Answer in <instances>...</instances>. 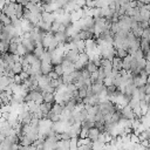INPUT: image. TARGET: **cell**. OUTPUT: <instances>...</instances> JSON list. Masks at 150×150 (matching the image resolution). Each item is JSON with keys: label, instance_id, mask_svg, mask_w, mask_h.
Wrapping results in <instances>:
<instances>
[{"label": "cell", "instance_id": "30bf717a", "mask_svg": "<svg viewBox=\"0 0 150 150\" xmlns=\"http://www.w3.org/2000/svg\"><path fill=\"white\" fill-rule=\"evenodd\" d=\"M81 125H82L83 128H87V129H90V128L95 127V120H94V117L88 116L86 120L81 121Z\"/></svg>", "mask_w": 150, "mask_h": 150}, {"label": "cell", "instance_id": "2e32d148", "mask_svg": "<svg viewBox=\"0 0 150 150\" xmlns=\"http://www.w3.org/2000/svg\"><path fill=\"white\" fill-rule=\"evenodd\" d=\"M89 60H90V59H89V55H88L86 52H83V53H80V56H79V60H77V61H79L82 66H86Z\"/></svg>", "mask_w": 150, "mask_h": 150}, {"label": "cell", "instance_id": "7402d4cb", "mask_svg": "<svg viewBox=\"0 0 150 150\" xmlns=\"http://www.w3.org/2000/svg\"><path fill=\"white\" fill-rule=\"evenodd\" d=\"M84 68H86V69H87V70H88L90 74L97 70V66H96V64H95V63H94L91 60H89V61L87 62V64L84 66Z\"/></svg>", "mask_w": 150, "mask_h": 150}, {"label": "cell", "instance_id": "6da1fadb", "mask_svg": "<svg viewBox=\"0 0 150 150\" xmlns=\"http://www.w3.org/2000/svg\"><path fill=\"white\" fill-rule=\"evenodd\" d=\"M79 56H80V52H79L77 49H75V48L64 52V55H63L64 60H67V61H69V62H71V63L77 62Z\"/></svg>", "mask_w": 150, "mask_h": 150}, {"label": "cell", "instance_id": "3957f363", "mask_svg": "<svg viewBox=\"0 0 150 150\" xmlns=\"http://www.w3.org/2000/svg\"><path fill=\"white\" fill-rule=\"evenodd\" d=\"M120 111H121V116H122V118H125V120H132V118H135L134 111H132V109H131L128 104L124 105V107H122Z\"/></svg>", "mask_w": 150, "mask_h": 150}, {"label": "cell", "instance_id": "ac0fdd59", "mask_svg": "<svg viewBox=\"0 0 150 150\" xmlns=\"http://www.w3.org/2000/svg\"><path fill=\"white\" fill-rule=\"evenodd\" d=\"M22 71V64L21 62H14V64L12 66V73L14 75H18Z\"/></svg>", "mask_w": 150, "mask_h": 150}, {"label": "cell", "instance_id": "44dd1931", "mask_svg": "<svg viewBox=\"0 0 150 150\" xmlns=\"http://www.w3.org/2000/svg\"><path fill=\"white\" fill-rule=\"evenodd\" d=\"M20 43L18 42H14V41H11L9 42V46H8V53L11 54H16L18 53V47H19Z\"/></svg>", "mask_w": 150, "mask_h": 150}, {"label": "cell", "instance_id": "9c48e42d", "mask_svg": "<svg viewBox=\"0 0 150 150\" xmlns=\"http://www.w3.org/2000/svg\"><path fill=\"white\" fill-rule=\"evenodd\" d=\"M54 38L59 41V43H60V45H63V43H66V42H67L68 35H67V33H66V32H56V33L54 34Z\"/></svg>", "mask_w": 150, "mask_h": 150}, {"label": "cell", "instance_id": "d590c367", "mask_svg": "<svg viewBox=\"0 0 150 150\" xmlns=\"http://www.w3.org/2000/svg\"><path fill=\"white\" fill-rule=\"evenodd\" d=\"M35 150H43V149H42V148H40V146H36V148H35Z\"/></svg>", "mask_w": 150, "mask_h": 150}, {"label": "cell", "instance_id": "603a6c76", "mask_svg": "<svg viewBox=\"0 0 150 150\" xmlns=\"http://www.w3.org/2000/svg\"><path fill=\"white\" fill-rule=\"evenodd\" d=\"M53 70L59 75V76H62L64 74V70H63V67L61 63H57V64H54L53 66Z\"/></svg>", "mask_w": 150, "mask_h": 150}, {"label": "cell", "instance_id": "4dcf8cb0", "mask_svg": "<svg viewBox=\"0 0 150 150\" xmlns=\"http://www.w3.org/2000/svg\"><path fill=\"white\" fill-rule=\"evenodd\" d=\"M143 88H144L145 95H150V83H145V84L143 86Z\"/></svg>", "mask_w": 150, "mask_h": 150}, {"label": "cell", "instance_id": "1f68e13d", "mask_svg": "<svg viewBox=\"0 0 150 150\" xmlns=\"http://www.w3.org/2000/svg\"><path fill=\"white\" fill-rule=\"evenodd\" d=\"M148 75H150V62H148L146 61V63H145V66H144V69H143Z\"/></svg>", "mask_w": 150, "mask_h": 150}, {"label": "cell", "instance_id": "e0dca14e", "mask_svg": "<svg viewBox=\"0 0 150 150\" xmlns=\"http://www.w3.org/2000/svg\"><path fill=\"white\" fill-rule=\"evenodd\" d=\"M129 55V53H128V50L127 49H124V48H116V52H115V56H118V57H121L122 60L125 57V56H128Z\"/></svg>", "mask_w": 150, "mask_h": 150}, {"label": "cell", "instance_id": "74e56055", "mask_svg": "<svg viewBox=\"0 0 150 150\" xmlns=\"http://www.w3.org/2000/svg\"><path fill=\"white\" fill-rule=\"evenodd\" d=\"M107 1H108V2H110V1H112V0H107Z\"/></svg>", "mask_w": 150, "mask_h": 150}, {"label": "cell", "instance_id": "ffe728a7", "mask_svg": "<svg viewBox=\"0 0 150 150\" xmlns=\"http://www.w3.org/2000/svg\"><path fill=\"white\" fill-rule=\"evenodd\" d=\"M7 25H11V18L1 12V14H0V26H7Z\"/></svg>", "mask_w": 150, "mask_h": 150}, {"label": "cell", "instance_id": "83f0119b", "mask_svg": "<svg viewBox=\"0 0 150 150\" xmlns=\"http://www.w3.org/2000/svg\"><path fill=\"white\" fill-rule=\"evenodd\" d=\"M87 137H88V129L82 127L79 134V138H87Z\"/></svg>", "mask_w": 150, "mask_h": 150}, {"label": "cell", "instance_id": "277c9868", "mask_svg": "<svg viewBox=\"0 0 150 150\" xmlns=\"http://www.w3.org/2000/svg\"><path fill=\"white\" fill-rule=\"evenodd\" d=\"M91 90H93V93H94V95H97V96H100L104 90H105V86L103 84V82H94V83H91Z\"/></svg>", "mask_w": 150, "mask_h": 150}, {"label": "cell", "instance_id": "836d02e7", "mask_svg": "<svg viewBox=\"0 0 150 150\" xmlns=\"http://www.w3.org/2000/svg\"><path fill=\"white\" fill-rule=\"evenodd\" d=\"M30 0H16V2H19V4H21V5H26V4H28Z\"/></svg>", "mask_w": 150, "mask_h": 150}, {"label": "cell", "instance_id": "b9f144b4", "mask_svg": "<svg viewBox=\"0 0 150 150\" xmlns=\"http://www.w3.org/2000/svg\"><path fill=\"white\" fill-rule=\"evenodd\" d=\"M149 52H150V49H149Z\"/></svg>", "mask_w": 150, "mask_h": 150}, {"label": "cell", "instance_id": "8992f818", "mask_svg": "<svg viewBox=\"0 0 150 150\" xmlns=\"http://www.w3.org/2000/svg\"><path fill=\"white\" fill-rule=\"evenodd\" d=\"M40 70H41V74L47 75L49 71L53 70V64H52V62H50V61H41Z\"/></svg>", "mask_w": 150, "mask_h": 150}, {"label": "cell", "instance_id": "d6a6232c", "mask_svg": "<svg viewBox=\"0 0 150 150\" xmlns=\"http://www.w3.org/2000/svg\"><path fill=\"white\" fill-rule=\"evenodd\" d=\"M115 1H116L117 4H120V5L122 6V5H125V4H128V2L130 1V0H115Z\"/></svg>", "mask_w": 150, "mask_h": 150}, {"label": "cell", "instance_id": "7c38bea8", "mask_svg": "<svg viewBox=\"0 0 150 150\" xmlns=\"http://www.w3.org/2000/svg\"><path fill=\"white\" fill-rule=\"evenodd\" d=\"M23 8L25 6L19 4V2H14V11H15V15L18 19H22V13H23Z\"/></svg>", "mask_w": 150, "mask_h": 150}, {"label": "cell", "instance_id": "4316f807", "mask_svg": "<svg viewBox=\"0 0 150 150\" xmlns=\"http://www.w3.org/2000/svg\"><path fill=\"white\" fill-rule=\"evenodd\" d=\"M8 46H9L8 42H5V41L0 40V52L1 53H7L8 52Z\"/></svg>", "mask_w": 150, "mask_h": 150}, {"label": "cell", "instance_id": "9a60e30c", "mask_svg": "<svg viewBox=\"0 0 150 150\" xmlns=\"http://www.w3.org/2000/svg\"><path fill=\"white\" fill-rule=\"evenodd\" d=\"M139 48H141V50L144 53V55L149 52V49H150V42H149V40H145V39H141V45H139Z\"/></svg>", "mask_w": 150, "mask_h": 150}, {"label": "cell", "instance_id": "7a4b0ae2", "mask_svg": "<svg viewBox=\"0 0 150 150\" xmlns=\"http://www.w3.org/2000/svg\"><path fill=\"white\" fill-rule=\"evenodd\" d=\"M1 12H2L4 14H6L7 16H9V18L16 16V15H15V11H14V2H6V4L2 6Z\"/></svg>", "mask_w": 150, "mask_h": 150}, {"label": "cell", "instance_id": "8d00e7d4", "mask_svg": "<svg viewBox=\"0 0 150 150\" xmlns=\"http://www.w3.org/2000/svg\"><path fill=\"white\" fill-rule=\"evenodd\" d=\"M2 117V112H1V110H0V118Z\"/></svg>", "mask_w": 150, "mask_h": 150}, {"label": "cell", "instance_id": "60d3db41", "mask_svg": "<svg viewBox=\"0 0 150 150\" xmlns=\"http://www.w3.org/2000/svg\"><path fill=\"white\" fill-rule=\"evenodd\" d=\"M0 93H1V89H0Z\"/></svg>", "mask_w": 150, "mask_h": 150}, {"label": "cell", "instance_id": "4fadbf2b", "mask_svg": "<svg viewBox=\"0 0 150 150\" xmlns=\"http://www.w3.org/2000/svg\"><path fill=\"white\" fill-rule=\"evenodd\" d=\"M122 62H123V60H122L121 57H118V56H114V59L111 60V63H112V68L120 71V70L122 69Z\"/></svg>", "mask_w": 150, "mask_h": 150}, {"label": "cell", "instance_id": "e575fe53", "mask_svg": "<svg viewBox=\"0 0 150 150\" xmlns=\"http://www.w3.org/2000/svg\"><path fill=\"white\" fill-rule=\"evenodd\" d=\"M1 105H4V102H2V100H1V97H0V107Z\"/></svg>", "mask_w": 150, "mask_h": 150}, {"label": "cell", "instance_id": "f35d334b", "mask_svg": "<svg viewBox=\"0 0 150 150\" xmlns=\"http://www.w3.org/2000/svg\"><path fill=\"white\" fill-rule=\"evenodd\" d=\"M149 42H150V36H149Z\"/></svg>", "mask_w": 150, "mask_h": 150}, {"label": "cell", "instance_id": "8fae6325", "mask_svg": "<svg viewBox=\"0 0 150 150\" xmlns=\"http://www.w3.org/2000/svg\"><path fill=\"white\" fill-rule=\"evenodd\" d=\"M42 96H43V102H48V103H55V94H54V93L43 91V93H42Z\"/></svg>", "mask_w": 150, "mask_h": 150}, {"label": "cell", "instance_id": "5b68a950", "mask_svg": "<svg viewBox=\"0 0 150 150\" xmlns=\"http://www.w3.org/2000/svg\"><path fill=\"white\" fill-rule=\"evenodd\" d=\"M20 20H21V29L23 33H30L32 30H34L35 25H33L29 20L26 19H20Z\"/></svg>", "mask_w": 150, "mask_h": 150}, {"label": "cell", "instance_id": "5bb4252c", "mask_svg": "<svg viewBox=\"0 0 150 150\" xmlns=\"http://www.w3.org/2000/svg\"><path fill=\"white\" fill-rule=\"evenodd\" d=\"M41 16H42V20H43V21H47V22H50V23H52L53 21H55V19H56L53 13H50V12H45V11L41 13Z\"/></svg>", "mask_w": 150, "mask_h": 150}, {"label": "cell", "instance_id": "52a82bcc", "mask_svg": "<svg viewBox=\"0 0 150 150\" xmlns=\"http://www.w3.org/2000/svg\"><path fill=\"white\" fill-rule=\"evenodd\" d=\"M52 107H53V103H48V102H42L40 103V110L43 115V118H46V116L48 115V112L52 110Z\"/></svg>", "mask_w": 150, "mask_h": 150}, {"label": "cell", "instance_id": "d4e9b609", "mask_svg": "<svg viewBox=\"0 0 150 150\" xmlns=\"http://www.w3.org/2000/svg\"><path fill=\"white\" fill-rule=\"evenodd\" d=\"M69 150H77V137L69 139Z\"/></svg>", "mask_w": 150, "mask_h": 150}, {"label": "cell", "instance_id": "f1b7e54d", "mask_svg": "<svg viewBox=\"0 0 150 150\" xmlns=\"http://www.w3.org/2000/svg\"><path fill=\"white\" fill-rule=\"evenodd\" d=\"M103 84H104L105 87H108V86H110V84H114V79L110 77V76H105L104 80H103Z\"/></svg>", "mask_w": 150, "mask_h": 150}, {"label": "cell", "instance_id": "f546056e", "mask_svg": "<svg viewBox=\"0 0 150 150\" xmlns=\"http://www.w3.org/2000/svg\"><path fill=\"white\" fill-rule=\"evenodd\" d=\"M48 76H49L52 80H56V79H59V77H60V76H59V75H57V74H56L54 70L49 71V73H48Z\"/></svg>", "mask_w": 150, "mask_h": 150}, {"label": "cell", "instance_id": "cb8c5ba5", "mask_svg": "<svg viewBox=\"0 0 150 150\" xmlns=\"http://www.w3.org/2000/svg\"><path fill=\"white\" fill-rule=\"evenodd\" d=\"M45 49H46V48H43V47H42V45H38V46L35 47V49H34V52H33V53H34V54L40 59V57H41V55L43 54Z\"/></svg>", "mask_w": 150, "mask_h": 150}, {"label": "cell", "instance_id": "ba28073f", "mask_svg": "<svg viewBox=\"0 0 150 150\" xmlns=\"http://www.w3.org/2000/svg\"><path fill=\"white\" fill-rule=\"evenodd\" d=\"M100 132H101V131H100L96 127H93V128L88 129V138H89L91 142H94V141H96V139L98 138Z\"/></svg>", "mask_w": 150, "mask_h": 150}, {"label": "cell", "instance_id": "484cf974", "mask_svg": "<svg viewBox=\"0 0 150 150\" xmlns=\"http://www.w3.org/2000/svg\"><path fill=\"white\" fill-rule=\"evenodd\" d=\"M60 22L57 21V20H55V21H53L52 22V26H50V32L53 33V34H55L56 32H59V28H60Z\"/></svg>", "mask_w": 150, "mask_h": 150}, {"label": "cell", "instance_id": "d6986e66", "mask_svg": "<svg viewBox=\"0 0 150 150\" xmlns=\"http://www.w3.org/2000/svg\"><path fill=\"white\" fill-rule=\"evenodd\" d=\"M62 110H63V107H62L60 103H57V102L53 103V107H52V111H53L54 114H56V115H60V116H61V114H62Z\"/></svg>", "mask_w": 150, "mask_h": 150}, {"label": "cell", "instance_id": "ab89813d", "mask_svg": "<svg viewBox=\"0 0 150 150\" xmlns=\"http://www.w3.org/2000/svg\"><path fill=\"white\" fill-rule=\"evenodd\" d=\"M0 14H1V9H0Z\"/></svg>", "mask_w": 150, "mask_h": 150}]
</instances>
